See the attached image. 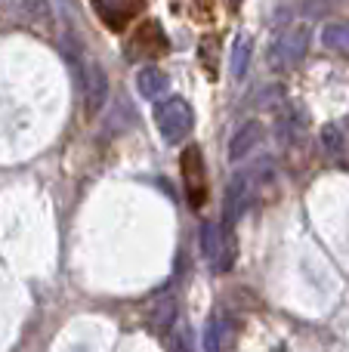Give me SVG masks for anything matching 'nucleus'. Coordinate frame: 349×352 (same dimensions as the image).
I'll return each mask as SVG.
<instances>
[{"label": "nucleus", "instance_id": "obj_3", "mask_svg": "<svg viewBox=\"0 0 349 352\" xmlns=\"http://www.w3.org/2000/svg\"><path fill=\"white\" fill-rule=\"evenodd\" d=\"M155 124H158L161 140H164L167 146H177V142H183L185 136L192 133L195 111H192V105L185 102V99L173 96V99H167V102H161L158 109H155Z\"/></svg>", "mask_w": 349, "mask_h": 352}, {"label": "nucleus", "instance_id": "obj_14", "mask_svg": "<svg viewBox=\"0 0 349 352\" xmlns=\"http://www.w3.org/2000/svg\"><path fill=\"white\" fill-rule=\"evenodd\" d=\"M251 50H254V41L247 34H238L235 37V43H232V78L235 80H241L247 74V65H251Z\"/></svg>", "mask_w": 349, "mask_h": 352}, {"label": "nucleus", "instance_id": "obj_15", "mask_svg": "<svg viewBox=\"0 0 349 352\" xmlns=\"http://www.w3.org/2000/svg\"><path fill=\"white\" fill-rule=\"evenodd\" d=\"M322 43H325L331 53L349 56V22H334L322 31Z\"/></svg>", "mask_w": 349, "mask_h": 352}, {"label": "nucleus", "instance_id": "obj_1", "mask_svg": "<svg viewBox=\"0 0 349 352\" xmlns=\"http://www.w3.org/2000/svg\"><path fill=\"white\" fill-rule=\"evenodd\" d=\"M266 176V161H260V167H251V170H241L232 176L226 188V201H223V226L235 229L238 217L251 207V198L257 192V182Z\"/></svg>", "mask_w": 349, "mask_h": 352}, {"label": "nucleus", "instance_id": "obj_4", "mask_svg": "<svg viewBox=\"0 0 349 352\" xmlns=\"http://www.w3.org/2000/svg\"><path fill=\"white\" fill-rule=\"evenodd\" d=\"M309 53V28L306 25H294V28L282 31L269 47V65L275 72H288L297 68Z\"/></svg>", "mask_w": 349, "mask_h": 352}, {"label": "nucleus", "instance_id": "obj_5", "mask_svg": "<svg viewBox=\"0 0 349 352\" xmlns=\"http://www.w3.org/2000/svg\"><path fill=\"white\" fill-rule=\"evenodd\" d=\"M183 164V188H185V198L195 210H201L204 201H207V167H204V158H201V148L198 146H189L179 158Z\"/></svg>", "mask_w": 349, "mask_h": 352}, {"label": "nucleus", "instance_id": "obj_12", "mask_svg": "<svg viewBox=\"0 0 349 352\" xmlns=\"http://www.w3.org/2000/svg\"><path fill=\"white\" fill-rule=\"evenodd\" d=\"M232 343V322L226 316H214L204 331V352H223Z\"/></svg>", "mask_w": 349, "mask_h": 352}, {"label": "nucleus", "instance_id": "obj_11", "mask_svg": "<svg viewBox=\"0 0 349 352\" xmlns=\"http://www.w3.org/2000/svg\"><path fill=\"white\" fill-rule=\"evenodd\" d=\"M167 87H170V78H167L161 68H155V65L142 68V72L136 74V90H139L142 99H158V96H164Z\"/></svg>", "mask_w": 349, "mask_h": 352}, {"label": "nucleus", "instance_id": "obj_7", "mask_svg": "<svg viewBox=\"0 0 349 352\" xmlns=\"http://www.w3.org/2000/svg\"><path fill=\"white\" fill-rule=\"evenodd\" d=\"M93 10L111 31H124L146 10V0H93Z\"/></svg>", "mask_w": 349, "mask_h": 352}, {"label": "nucleus", "instance_id": "obj_8", "mask_svg": "<svg viewBox=\"0 0 349 352\" xmlns=\"http://www.w3.org/2000/svg\"><path fill=\"white\" fill-rule=\"evenodd\" d=\"M146 324H148V331L158 337H167L173 331V324H177V297H173L170 291L158 294V297L146 306Z\"/></svg>", "mask_w": 349, "mask_h": 352}, {"label": "nucleus", "instance_id": "obj_2", "mask_svg": "<svg viewBox=\"0 0 349 352\" xmlns=\"http://www.w3.org/2000/svg\"><path fill=\"white\" fill-rule=\"evenodd\" d=\"M201 254L214 272H229L235 266V254H238L235 250V229L207 219L201 226Z\"/></svg>", "mask_w": 349, "mask_h": 352}, {"label": "nucleus", "instance_id": "obj_13", "mask_svg": "<svg viewBox=\"0 0 349 352\" xmlns=\"http://www.w3.org/2000/svg\"><path fill=\"white\" fill-rule=\"evenodd\" d=\"M22 10L25 16H28V22L34 25V28L41 31H53V6H49V0H22Z\"/></svg>", "mask_w": 349, "mask_h": 352}, {"label": "nucleus", "instance_id": "obj_10", "mask_svg": "<svg viewBox=\"0 0 349 352\" xmlns=\"http://www.w3.org/2000/svg\"><path fill=\"white\" fill-rule=\"evenodd\" d=\"M260 140H263V124L260 121H245L238 130H235L232 142H229V161H232V164L245 161L247 155L260 146Z\"/></svg>", "mask_w": 349, "mask_h": 352}, {"label": "nucleus", "instance_id": "obj_6", "mask_svg": "<svg viewBox=\"0 0 349 352\" xmlns=\"http://www.w3.org/2000/svg\"><path fill=\"white\" fill-rule=\"evenodd\" d=\"M127 59L139 62V59H158V56L167 53V37L161 31L158 22H146L133 31V37L127 41Z\"/></svg>", "mask_w": 349, "mask_h": 352}, {"label": "nucleus", "instance_id": "obj_16", "mask_svg": "<svg viewBox=\"0 0 349 352\" xmlns=\"http://www.w3.org/2000/svg\"><path fill=\"white\" fill-rule=\"evenodd\" d=\"M319 146H322V152H325L328 158H334V161L344 155V133H340L337 124H325V127H322Z\"/></svg>", "mask_w": 349, "mask_h": 352}, {"label": "nucleus", "instance_id": "obj_17", "mask_svg": "<svg viewBox=\"0 0 349 352\" xmlns=\"http://www.w3.org/2000/svg\"><path fill=\"white\" fill-rule=\"evenodd\" d=\"M306 127V118L303 115H284L282 124H278V133H282L284 142H300V130Z\"/></svg>", "mask_w": 349, "mask_h": 352}, {"label": "nucleus", "instance_id": "obj_9", "mask_svg": "<svg viewBox=\"0 0 349 352\" xmlns=\"http://www.w3.org/2000/svg\"><path fill=\"white\" fill-rule=\"evenodd\" d=\"M109 102V78H105L102 65L99 62H90L84 72V105H87V115H99L102 105Z\"/></svg>", "mask_w": 349, "mask_h": 352}]
</instances>
